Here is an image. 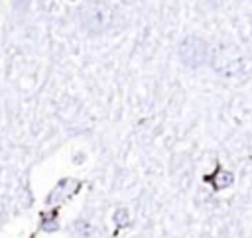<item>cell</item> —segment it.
I'll use <instances>...</instances> for the list:
<instances>
[{"label": "cell", "mask_w": 252, "mask_h": 238, "mask_svg": "<svg viewBox=\"0 0 252 238\" xmlns=\"http://www.w3.org/2000/svg\"><path fill=\"white\" fill-rule=\"evenodd\" d=\"M112 218H114L116 226H126L128 224V210L126 208H116L114 214H112Z\"/></svg>", "instance_id": "4"}, {"label": "cell", "mask_w": 252, "mask_h": 238, "mask_svg": "<svg viewBox=\"0 0 252 238\" xmlns=\"http://www.w3.org/2000/svg\"><path fill=\"white\" fill-rule=\"evenodd\" d=\"M177 57L187 69H201L209 63L211 49H209V43L203 37H199L195 33H189V35L179 39Z\"/></svg>", "instance_id": "2"}, {"label": "cell", "mask_w": 252, "mask_h": 238, "mask_svg": "<svg viewBox=\"0 0 252 238\" xmlns=\"http://www.w3.org/2000/svg\"><path fill=\"white\" fill-rule=\"evenodd\" d=\"M207 183H213L215 191H222V189H228L232 183H234V175L226 169H222L220 165H217V171L213 175H207L205 177Z\"/></svg>", "instance_id": "3"}, {"label": "cell", "mask_w": 252, "mask_h": 238, "mask_svg": "<svg viewBox=\"0 0 252 238\" xmlns=\"http://www.w3.org/2000/svg\"><path fill=\"white\" fill-rule=\"evenodd\" d=\"M79 24H81V30L91 35V37H96V35H102L110 24H112V14L108 10L106 4L102 2H94V0H89L81 12H79Z\"/></svg>", "instance_id": "1"}]
</instances>
